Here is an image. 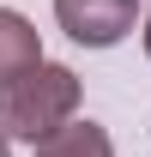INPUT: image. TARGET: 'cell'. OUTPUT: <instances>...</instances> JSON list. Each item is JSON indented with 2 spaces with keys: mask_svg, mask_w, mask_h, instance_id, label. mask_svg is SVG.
<instances>
[{
  "mask_svg": "<svg viewBox=\"0 0 151 157\" xmlns=\"http://www.w3.org/2000/svg\"><path fill=\"white\" fill-rule=\"evenodd\" d=\"M79 109V73L60 60H37L30 73H18L12 85H0V127L12 139H48L55 127H67Z\"/></svg>",
  "mask_w": 151,
  "mask_h": 157,
  "instance_id": "1",
  "label": "cell"
},
{
  "mask_svg": "<svg viewBox=\"0 0 151 157\" xmlns=\"http://www.w3.org/2000/svg\"><path fill=\"white\" fill-rule=\"evenodd\" d=\"M145 18V0H55V24L79 48H115Z\"/></svg>",
  "mask_w": 151,
  "mask_h": 157,
  "instance_id": "2",
  "label": "cell"
},
{
  "mask_svg": "<svg viewBox=\"0 0 151 157\" xmlns=\"http://www.w3.org/2000/svg\"><path fill=\"white\" fill-rule=\"evenodd\" d=\"M37 60H42L37 24L24 18V12H12V6H0V85H12L18 73H30Z\"/></svg>",
  "mask_w": 151,
  "mask_h": 157,
  "instance_id": "3",
  "label": "cell"
},
{
  "mask_svg": "<svg viewBox=\"0 0 151 157\" xmlns=\"http://www.w3.org/2000/svg\"><path fill=\"white\" fill-rule=\"evenodd\" d=\"M37 157H115V145L97 121H67L48 139H37Z\"/></svg>",
  "mask_w": 151,
  "mask_h": 157,
  "instance_id": "4",
  "label": "cell"
},
{
  "mask_svg": "<svg viewBox=\"0 0 151 157\" xmlns=\"http://www.w3.org/2000/svg\"><path fill=\"white\" fill-rule=\"evenodd\" d=\"M0 157H12V133H6V127H0Z\"/></svg>",
  "mask_w": 151,
  "mask_h": 157,
  "instance_id": "5",
  "label": "cell"
},
{
  "mask_svg": "<svg viewBox=\"0 0 151 157\" xmlns=\"http://www.w3.org/2000/svg\"><path fill=\"white\" fill-rule=\"evenodd\" d=\"M139 36H145V55H151V12H145V30H139Z\"/></svg>",
  "mask_w": 151,
  "mask_h": 157,
  "instance_id": "6",
  "label": "cell"
}]
</instances>
